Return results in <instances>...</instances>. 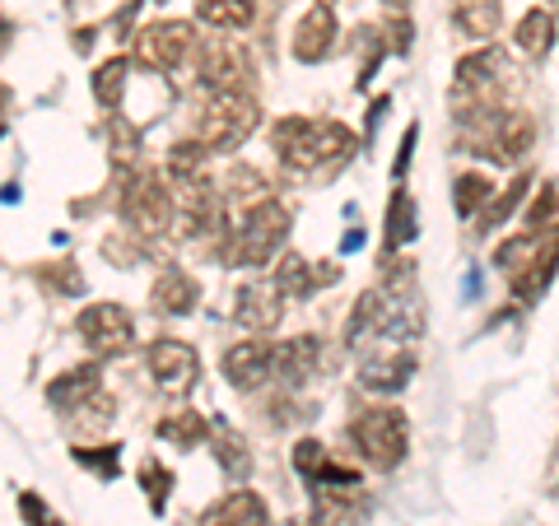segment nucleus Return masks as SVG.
Instances as JSON below:
<instances>
[{"label": "nucleus", "mask_w": 559, "mask_h": 526, "mask_svg": "<svg viewBox=\"0 0 559 526\" xmlns=\"http://www.w3.org/2000/svg\"><path fill=\"white\" fill-rule=\"evenodd\" d=\"M452 24L476 43L495 38L499 33V0H452Z\"/></svg>", "instance_id": "obj_21"}, {"label": "nucleus", "mask_w": 559, "mask_h": 526, "mask_svg": "<svg viewBox=\"0 0 559 526\" xmlns=\"http://www.w3.org/2000/svg\"><path fill=\"white\" fill-rule=\"evenodd\" d=\"M47 401L70 425H84V429H103V425H112V415H117L112 396L103 392V382H98V368H70V373H61L47 387Z\"/></svg>", "instance_id": "obj_7"}, {"label": "nucleus", "mask_w": 559, "mask_h": 526, "mask_svg": "<svg viewBox=\"0 0 559 526\" xmlns=\"http://www.w3.org/2000/svg\"><path fill=\"white\" fill-rule=\"evenodd\" d=\"M280 318H285V298L271 279H248L238 294H234V322L248 326V331H275Z\"/></svg>", "instance_id": "obj_12"}, {"label": "nucleus", "mask_w": 559, "mask_h": 526, "mask_svg": "<svg viewBox=\"0 0 559 526\" xmlns=\"http://www.w3.org/2000/svg\"><path fill=\"white\" fill-rule=\"evenodd\" d=\"M205 526H271V513H266V503H261V494L234 489V494H224L205 513Z\"/></svg>", "instance_id": "obj_20"}, {"label": "nucleus", "mask_w": 559, "mask_h": 526, "mask_svg": "<svg viewBox=\"0 0 559 526\" xmlns=\"http://www.w3.org/2000/svg\"><path fill=\"white\" fill-rule=\"evenodd\" d=\"M382 318H388V298H382L378 289L359 294L355 312L345 318V340H349V345H364L369 336H378V331H382Z\"/></svg>", "instance_id": "obj_22"}, {"label": "nucleus", "mask_w": 559, "mask_h": 526, "mask_svg": "<svg viewBox=\"0 0 559 526\" xmlns=\"http://www.w3.org/2000/svg\"><path fill=\"white\" fill-rule=\"evenodd\" d=\"M532 117L527 112H495L489 117V135H485V154L499 164H518L532 150Z\"/></svg>", "instance_id": "obj_15"}, {"label": "nucleus", "mask_w": 559, "mask_h": 526, "mask_svg": "<svg viewBox=\"0 0 559 526\" xmlns=\"http://www.w3.org/2000/svg\"><path fill=\"white\" fill-rule=\"evenodd\" d=\"M382 5H392V10L401 14V10H406V5H411V0H382Z\"/></svg>", "instance_id": "obj_38"}, {"label": "nucleus", "mask_w": 559, "mask_h": 526, "mask_svg": "<svg viewBox=\"0 0 559 526\" xmlns=\"http://www.w3.org/2000/svg\"><path fill=\"white\" fill-rule=\"evenodd\" d=\"M271 140H275L280 164H285L289 172L331 168L355 150V135H349L341 121H326V117H280Z\"/></svg>", "instance_id": "obj_1"}, {"label": "nucleus", "mask_w": 559, "mask_h": 526, "mask_svg": "<svg viewBox=\"0 0 559 526\" xmlns=\"http://www.w3.org/2000/svg\"><path fill=\"white\" fill-rule=\"evenodd\" d=\"M349 443L359 447V457L369 462L373 470H392V466L406 462V447H411L406 415H401L396 406L359 410L355 425H349Z\"/></svg>", "instance_id": "obj_5"}, {"label": "nucleus", "mask_w": 559, "mask_h": 526, "mask_svg": "<svg viewBox=\"0 0 559 526\" xmlns=\"http://www.w3.org/2000/svg\"><path fill=\"white\" fill-rule=\"evenodd\" d=\"M294 526H299V522H294Z\"/></svg>", "instance_id": "obj_41"}, {"label": "nucleus", "mask_w": 559, "mask_h": 526, "mask_svg": "<svg viewBox=\"0 0 559 526\" xmlns=\"http://www.w3.org/2000/svg\"><path fill=\"white\" fill-rule=\"evenodd\" d=\"M411 373H415V349L411 345H388L382 355H373V359H364V368H359V382L369 392H401L411 382Z\"/></svg>", "instance_id": "obj_16"}, {"label": "nucleus", "mask_w": 559, "mask_h": 526, "mask_svg": "<svg viewBox=\"0 0 559 526\" xmlns=\"http://www.w3.org/2000/svg\"><path fill=\"white\" fill-rule=\"evenodd\" d=\"M322 363V340L318 336H294L275 345V378L289 382V387H304V382L318 373Z\"/></svg>", "instance_id": "obj_17"}, {"label": "nucleus", "mask_w": 559, "mask_h": 526, "mask_svg": "<svg viewBox=\"0 0 559 526\" xmlns=\"http://www.w3.org/2000/svg\"><path fill=\"white\" fill-rule=\"evenodd\" d=\"M559 210V196H555V187H540V196L532 201V210H527V229L532 234H540V229H550V215Z\"/></svg>", "instance_id": "obj_34"}, {"label": "nucleus", "mask_w": 559, "mask_h": 526, "mask_svg": "<svg viewBox=\"0 0 559 526\" xmlns=\"http://www.w3.org/2000/svg\"><path fill=\"white\" fill-rule=\"evenodd\" d=\"M197 20H205L210 28H248L252 0H197Z\"/></svg>", "instance_id": "obj_27"}, {"label": "nucleus", "mask_w": 559, "mask_h": 526, "mask_svg": "<svg viewBox=\"0 0 559 526\" xmlns=\"http://www.w3.org/2000/svg\"><path fill=\"white\" fill-rule=\"evenodd\" d=\"M261 191H266V182H261V172L248 168V164H234L229 178H224V196H229V201H252V205H261V201H266Z\"/></svg>", "instance_id": "obj_31"}, {"label": "nucleus", "mask_w": 559, "mask_h": 526, "mask_svg": "<svg viewBox=\"0 0 559 526\" xmlns=\"http://www.w3.org/2000/svg\"><path fill=\"white\" fill-rule=\"evenodd\" d=\"M127 75H131V61L127 57H112L94 70V98L98 108H117L121 94H127Z\"/></svg>", "instance_id": "obj_28"}, {"label": "nucleus", "mask_w": 559, "mask_h": 526, "mask_svg": "<svg viewBox=\"0 0 559 526\" xmlns=\"http://www.w3.org/2000/svg\"><path fill=\"white\" fill-rule=\"evenodd\" d=\"M257 121H261L257 98H248L242 89L205 94L201 112H197V140L210 154H229V150H238L242 140L257 131Z\"/></svg>", "instance_id": "obj_3"}, {"label": "nucleus", "mask_w": 559, "mask_h": 526, "mask_svg": "<svg viewBox=\"0 0 559 526\" xmlns=\"http://www.w3.org/2000/svg\"><path fill=\"white\" fill-rule=\"evenodd\" d=\"M331 43H336V14H331V5H312L299 20V28H294V57L312 65L326 57Z\"/></svg>", "instance_id": "obj_18"}, {"label": "nucleus", "mask_w": 559, "mask_h": 526, "mask_svg": "<svg viewBox=\"0 0 559 526\" xmlns=\"http://www.w3.org/2000/svg\"><path fill=\"white\" fill-rule=\"evenodd\" d=\"M121 219L131 224L127 234L135 238H164L173 229V219H178V191L159 172H140L121 191Z\"/></svg>", "instance_id": "obj_6"}, {"label": "nucleus", "mask_w": 559, "mask_h": 526, "mask_svg": "<svg viewBox=\"0 0 559 526\" xmlns=\"http://www.w3.org/2000/svg\"><path fill=\"white\" fill-rule=\"evenodd\" d=\"M145 363H150L154 387L168 392V396H187L191 387H197V378H201V355L187 340H173V336L154 340Z\"/></svg>", "instance_id": "obj_10"}, {"label": "nucleus", "mask_w": 559, "mask_h": 526, "mask_svg": "<svg viewBox=\"0 0 559 526\" xmlns=\"http://www.w3.org/2000/svg\"><path fill=\"white\" fill-rule=\"evenodd\" d=\"M527 172H518V178L509 182V187H503V196H495V201H489L485 205V215H480V234H489V229H499V224L503 219H509L513 215V210H518V201H522V191H527Z\"/></svg>", "instance_id": "obj_29"}, {"label": "nucleus", "mask_w": 559, "mask_h": 526, "mask_svg": "<svg viewBox=\"0 0 559 526\" xmlns=\"http://www.w3.org/2000/svg\"><path fill=\"white\" fill-rule=\"evenodd\" d=\"M197 51V28L187 20H154L135 33V61L145 70H178Z\"/></svg>", "instance_id": "obj_8"}, {"label": "nucleus", "mask_w": 559, "mask_h": 526, "mask_svg": "<svg viewBox=\"0 0 559 526\" xmlns=\"http://www.w3.org/2000/svg\"><path fill=\"white\" fill-rule=\"evenodd\" d=\"M5 43H10V24L0 20V51H5Z\"/></svg>", "instance_id": "obj_37"}, {"label": "nucleus", "mask_w": 559, "mask_h": 526, "mask_svg": "<svg viewBox=\"0 0 559 526\" xmlns=\"http://www.w3.org/2000/svg\"><path fill=\"white\" fill-rule=\"evenodd\" d=\"M550 5H555V10H559V0H550Z\"/></svg>", "instance_id": "obj_39"}, {"label": "nucleus", "mask_w": 559, "mask_h": 526, "mask_svg": "<svg viewBox=\"0 0 559 526\" xmlns=\"http://www.w3.org/2000/svg\"><path fill=\"white\" fill-rule=\"evenodd\" d=\"M75 326H80V340H84V349H90L94 359L127 355L131 336H135V322H131V312L121 303H90L80 312Z\"/></svg>", "instance_id": "obj_9"}, {"label": "nucleus", "mask_w": 559, "mask_h": 526, "mask_svg": "<svg viewBox=\"0 0 559 526\" xmlns=\"http://www.w3.org/2000/svg\"><path fill=\"white\" fill-rule=\"evenodd\" d=\"M140 485H145L154 513H164V503H168V494H173V470H168L164 462H145V466H140Z\"/></svg>", "instance_id": "obj_32"}, {"label": "nucleus", "mask_w": 559, "mask_h": 526, "mask_svg": "<svg viewBox=\"0 0 559 526\" xmlns=\"http://www.w3.org/2000/svg\"><path fill=\"white\" fill-rule=\"evenodd\" d=\"M224 378H229L238 392H257L266 378H275V345L238 340L229 355H224Z\"/></svg>", "instance_id": "obj_14"}, {"label": "nucleus", "mask_w": 559, "mask_h": 526, "mask_svg": "<svg viewBox=\"0 0 559 526\" xmlns=\"http://www.w3.org/2000/svg\"><path fill=\"white\" fill-rule=\"evenodd\" d=\"M285 238H289V210L266 196L261 205H252L238 229L229 234L224 261H229V266H271L275 252L285 248Z\"/></svg>", "instance_id": "obj_4"}, {"label": "nucleus", "mask_w": 559, "mask_h": 526, "mask_svg": "<svg viewBox=\"0 0 559 526\" xmlns=\"http://www.w3.org/2000/svg\"><path fill=\"white\" fill-rule=\"evenodd\" d=\"M248 75H252V57L238 43H205V51H201V84L210 94L242 89Z\"/></svg>", "instance_id": "obj_11"}, {"label": "nucleus", "mask_w": 559, "mask_h": 526, "mask_svg": "<svg viewBox=\"0 0 559 526\" xmlns=\"http://www.w3.org/2000/svg\"><path fill=\"white\" fill-rule=\"evenodd\" d=\"M43 285H47V289H57V294H80V289H84V279H80V271L70 266V261H61L57 271H43Z\"/></svg>", "instance_id": "obj_35"}, {"label": "nucleus", "mask_w": 559, "mask_h": 526, "mask_svg": "<svg viewBox=\"0 0 559 526\" xmlns=\"http://www.w3.org/2000/svg\"><path fill=\"white\" fill-rule=\"evenodd\" d=\"M150 303L159 308V312H168V318H187V312L201 303V285H197V275H187L182 266H168L159 279H154Z\"/></svg>", "instance_id": "obj_19"}, {"label": "nucleus", "mask_w": 559, "mask_h": 526, "mask_svg": "<svg viewBox=\"0 0 559 526\" xmlns=\"http://www.w3.org/2000/svg\"><path fill=\"white\" fill-rule=\"evenodd\" d=\"M513 80V65L503 61L499 47H480L457 61V84H452V112L462 121H485L499 112L503 89Z\"/></svg>", "instance_id": "obj_2"}, {"label": "nucleus", "mask_w": 559, "mask_h": 526, "mask_svg": "<svg viewBox=\"0 0 559 526\" xmlns=\"http://www.w3.org/2000/svg\"><path fill=\"white\" fill-rule=\"evenodd\" d=\"M318 5H326V0H318Z\"/></svg>", "instance_id": "obj_40"}, {"label": "nucleus", "mask_w": 559, "mask_h": 526, "mask_svg": "<svg viewBox=\"0 0 559 526\" xmlns=\"http://www.w3.org/2000/svg\"><path fill=\"white\" fill-rule=\"evenodd\" d=\"M154 433H159L164 443L191 452V447H201V443H205L210 425H205V415H197V410H173V415H164L159 425H154Z\"/></svg>", "instance_id": "obj_23"}, {"label": "nucleus", "mask_w": 559, "mask_h": 526, "mask_svg": "<svg viewBox=\"0 0 559 526\" xmlns=\"http://www.w3.org/2000/svg\"><path fill=\"white\" fill-rule=\"evenodd\" d=\"M341 279V266H331V261H304V256H280L275 271H271V285L280 289V298H308L312 289H326Z\"/></svg>", "instance_id": "obj_13"}, {"label": "nucleus", "mask_w": 559, "mask_h": 526, "mask_svg": "<svg viewBox=\"0 0 559 526\" xmlns=\"http://www.w3.org/2000/svg\"><path fill=\"white\" fill-rule=\"evenodd\" d=\"M411 238H415V201H411V191H396L388 205V248H401Z\"/></svg>", "instance_id": "obj_30"}, {"label": "nucleus", "mask_w": 559, "mask_h": 526, "mask_svg": "<svg viewBox=\"0 0 559 526\" xmlns=\"http://www.w3.org/2000/svg\"><path fill=\"white\" fill-rule=\"evenodd\" d=\"M117 452H121V447H75V462H80V466H94L103 480H112L117 466H121Z\"/></svg>", "instance_id": "obj_33"}, {"label": "nucleus", "mask_w": 559, "mask_h": 526, "mask_svg": "<svg viewBox=\"0 0 559 526\" xmlns=\"http://www.w3.org/2000/svg\"><path fill=\"white\" fill-rule=\"evenodd\" d=\"M411 150H415V127L406 131V140H401V154H396V178L406 172V164H411Z\"/></svg>", "instance_id": "obj_36"}, {"label": "nucleus", "mask_w": 559, "mask_h": 526, "mask_svg": "<svg viewBox=\"0 0 559 526\" xmlns=\"http://www.w3.org/2000/svg\"><path fill=\"white\" fill-rule=\"evenodd\" d=\"M215 433V462H219V470L229 480H242L252 470V457H248V443H242V438L229 429V425H215L210 429Z\"/></svg>", "instance_id": "obj_26"}, {"label": "nucleus", "mask_w": 559, "mask_h": 526, "mask_svg": "<svg viewBox=\"0 0 559 526\" xmlns=\"http://www.w3.org/2000/svg\"><path fill=\"white\" fill-rule=\"evenodd\" d=\"M518 51L522 57H532V61H540L546 51L555 47V14L550 10H532V14H522V24H518Z\"/></svg>", "instance_id": "obj_24"}, {"label": "nucleus", "mask_w": 559, "mask_h": 526, "mask_svg": "<svg viewBox=\"0 0 559 526\" xmlns=\"http://www.w3.org/2000/svg\"><path fill=\"white\" fill-rule=\"evenodd\" d=\"M495 201V187H489L485 172H462L457 182H452V210H457L462 219L471 215H485V205Z\"/></svg>", "instance_id": "obj_25"}]
</instances>
